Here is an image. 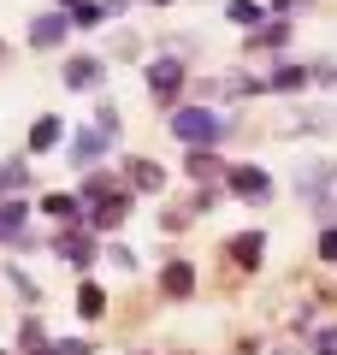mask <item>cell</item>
Wrapping results in <instances>:
<instances>
[{
  "label": "cell",
  "instance_id": "27",
  "mask_svg": "<svg viewBox=\"0 0 337 355\" xmlns=\"http://www.w3.org/2000/svg\"><path fill=\"white\" fill-rule=\"evenodd\" d=\"M320 254H325V261H337V231H325V237H320Z\"/></svg>",
  "mask_w": 337,
  "mask_h": 355
},
{
  "label": "cell",
  "instance_id": "5",
  "mask_svg": "<svg viewBox=\"0 0 337 355\" xmlns=\"http://www.w3.org/2000/svg\"><path fill=\"white\" fill-rule=\"evenodd\" d=\"M65 30H71V12H42L36 24H30V48H60Z\"/></svg>",
  "mask_w": 337,
  "mask_h": 355
},
{
  "label": "cell",
  "instance_id": "20",
  "mask_svg": "<svg viewBox=\"0 0 337 355\" xmlns=\"http://www.w3.org/2000/svg\"><path fill=\"white\" fill-rule=\"evenodd\" d=\"M42 207H48L53 219H77V214H83V202H77V196H48Z\"/></svg>",
  "mask_w": 337,
  "mask_h": 355
},
{
  "label": "cell",
  "instance_id": "26",
  "mask_svg": "<svg viewBox=\"0 0 337 355\" xmlns=\"http://www.w3.org/2000/svg\"><path fill=\"white\" fill-rule=\"evenodd\" d=\"M261 42H273V48H284V42H290V24H273V30H261Z\"/></svg>",
  "mask_w": 337,
  "mask_h": 355
},
{
  "label": "cell",
  "instance_id": "23",
  "mask_svg": "<svg viewBox=\"0 0 337 355\" xmlns=\"http://www.w3.org/2000/svg\"><path fill=\"white\" fill-rule=\"evenodd\" d=\"M95 130H101V137H119V107H101V119H95Z\"/></svg>",
  "mask_w": 337,
  "mask_h": 355
},
{
  "label": "cell",
  "instance_id": "1",
  "mask_svg": "<svg viewBox=\"0 0 337 355\" xmlns=\"http://www.w3.org/2000/svg\"><path fill=\"white\" fill-rule=\"evenodd\" d=\"M172 137L189 142V148H207V142L225 137V113H213V107H178L172 113Z\"/></svg>",
  "mask_w": 337,
  "mask_h": 355
},
{
  "label": "cell",
  "instance_id": "18",
  "mask_svg": "<svg viewBox=\"0 0 337 355\" xmlns=\"http://www.w3.org/2000/svg\"><path fill=\"white\" fill-rule=\"evenodd\" d=\"M266 83H273V89H302V83H308V65H278Z\"/></svg>",
  "mask_w": 337,
  "mask_h": 355
},
{
  "label": "cell",
  "instance_id": "9",
  "mask_svg": "<svg viewBox=\"0 0 337 355\" xmlns=\"http://www.w3.org/2000/svg\"><path fill=\"white\" fill-rule=\"evenodd\" d=\"M101 83V60H71L65 65V89H95Z\"/></svg>",
  "mask_w": 337,
  "mask_h": 355
},
{
  "label": "cell",
  "instance_id": "12",
  "mask_svg": "<svg viewBox=\"0 0 337 355\" xmlns=\"http://www.w3.org/2000/svg\"><path fill=\"white\" fill-rule=\"evenodd\" d=\"M225 18H231V24H243V30H254V24H261V0H231V6H225Z\"/></svg>",
  "mask_w": 337,
  "mask_h": 355
},
{
  "label": "cell",
  "instance_id": "24",
  "mask_svg": "<svg viewBox=\"0 0 337 355\" xmlns=\"http://www.w3.org/2000/svg\"><path fill=\"white\" fill-rule=\"evenodd\" d=\"M107 261H112V266H125V272H130V266H137V249H125V243H112V249H107Z\"/></svg>",
  "mask_w": 337,
  "mask_h": 355
},
{
  "label": "cell",
  "instance_id": "13",
  "mask_svg": "<svg viewBox=\"0 0 337 355\" xmlns=\"http://www.w3.org/2000/svg\"><path fill=\"white\" fill-rule=\"evenodd\" d=\"M24 184H30V160H6V166H0V196L24 190Z\"/></svg>",
  "mask_w": 337,
  "mask_h": 355
},
{
  "label": "cell",
  "instance_id": "14",
  "mask_svg": "<svg viewBox=\"0 0 337 355\" xmlns=\"http://www.w3.org/2000/svg\"><path fill=\"white\" fill-rule=\"evenodd\" d=\"M95 24H107V6H95V0H77V6H71V30H95Z\"/></svg>",
  "mask_w": 337,
  "mask_h": 355
},
{
  "label": "cell",
  "instance_id": "2",
  "mask_svg": "<svg viewBox=\"0 0 337 355\" xmlns=\"http://www.w3.org/2000/svg\"><path fill=\"white\" fill-rule=\"evenodd\" d=\"M148 89H154V101H160V107H172L178 89H184V65H178L172 53H160V60L148 65Z\"/></svg>",
  "mask_w": 337,
  "mask_h": 355
},
{
  "label": "cell",
  "instance_id": "25",
  "mask_svg": "<svg viewBox=\"0 0 337 355\" xmlns=\"http://www.w3.org/2000/svg\"><path fill=\"white\" fill-rule=\"evenodd\" d=\"M53 355H89V343L83 338H65V343H53Z\"/></svg>",
  "mask_w": 337,
  "mask_h": 355
},
{
  "label": "cell",
  "instance_id": "7",
  "mask_svg": "<svg viewBox=\"0 0 337 355\" xmlns=\"http://www.w3.org/2000/svg\"><path fill=\"white\" fill-rule=\"evenodd\" d=\"M125 207H130V196H119V190H112L101 207H89V225H95V231H112L119 219H125Z\"/></svg>",
  "mask_w": 337,
  "mask_h": 355
},
{
  "label": "cell",
  "instance_id": "15",
  "mask_svg": "<svg viewBox=\"0 0 337 355\" xmlns=\"http://www.w3.org/2000/svg\"><path fill=\"white\" fill-rule=\"evenodd\" d=\"M18 343H24V355H53V343H48V331H42L36 320H24V331H18Z\"/></svg>",
  "mask_w": 337,
  "mask_h": 355
},
{
  "label": "cell",
  "instance_id": "11",
  "mask_svg": "<svg viewBox=\"0 0 337 355\" xmlns=\"http://www.w3.org/2000/svg\"><path fill=\"white\" fill-rule=\"evenodd\" d=\"M166 296H189V291H196V272H189V266L184 261H172V266H166Z\"/></svg>",
  "mask_w": 337,
  "mask_h": 355
},
{
  "label": "cell",
  "instance_id": "16",
  "mask_svg": "<svg viewBox=\"0 0 337 355\" xmlns=\"http://www.w3.org/2000/svg\"><path fill=\"white\" fill-rule=\"evenodd\" d=\"M130 184H137V190H160V184H166V172H160L154 160H137V166H130Z\"/></svg>",
  "mask_w": 337,
  "mask_h": 355
},
{
  "label": "cell",
  "instance_id": "19",
  "mask_svg": "<svg viewBox=\"0 0 337 355\" xmlns=\"http://www.w3.org/2000/svg\"><path fill=\"white\" fill-rule=\"evenodd\" d=\"M101 308H107V296H101L95 284H83V291H77V314H83V320H95Z\"/></svg>",
  "mask_w": 337,
  "mask_h": 355
},
{
  "label": "cell",
  "instance_id": "28",
  "mask_svg": "<svg viewBox=\"0 0 337 355\" xmlns=\"http://www.w3.org/2000/svg\"><path fill=\"white\" fill-rule=\"evenodd\" d=\"M71 6H77V0H71Z\"/></svg>",
  "mask_w": 337,
  "mask_h": 355
},
{
  "label": "cell",
  "instance_id": "22",
  "mask_svg": "<svg viewBox=\"0 0 337 355\" xmlns=\"http://www.w3.org/2000/svg\"><path fill=\"white\" fill-rule=\"evenodd\" d=\"M189 172H196V178H213V172H219V160H213L207 148H196V154H189Z\"/></svg>",
  "mask_w": 337,
  "mask_h": 355
},
{
  "label": "cell",
  "instance_id": "8",
  "mask_svg": "<svg viewBox=\"0 0 337 355\" xmlns=\"http://www.w3.org/2000/svg\"><path fill=\"white\" fill-rule=\"evenodd\" d=\"M261 249H266L261 231H243V237H231V261H237V266H254V261H261Z\"/></svg>",
  "mask_w": 337,
  "mask_h": 355
},
{
  "label": "cell",
  "instance_id": "10",
  "mask_svg": "<svg viewBox=\"0 0 337 355\" xmlns=\"http://www.w3.org/2000/svg\"><path fill=\"white\" fill-rule=\"evenodd\" d=\"M24 219H30V202H0V237H24Z\"/></svg>",
  "mask_w": 337,
  "mask_h": 355
},
{
  "label": "cell",
  "instance_id": "4",
  "mask_svg": "<svg viewBox=\"0 0 337 355\" xmlns=\"http://www.w3.org/2000/svg\"><path fill=\"white\" fill-rule=\"evenodd\" d=\"M225 190H231V196H249V202H254V196L273 190V178H266L261 166H231V172H225Z\"/></svg>",
  "mask_w": 337,
  "mask_h": 355
},
{
  "label": "cell",
  "instance_id": "3",
  "mask_svg": "<svg viewBox=\"0 0 337 355\" xmlns=\"http://www.w3.org/2000/svg\"><path fill=\"white\" fill-rule=\"evenodd\" d=\"M107 142L112 137H101V130H77V137H71V166H77V172H95L101 154H107Z\"/></svg>",
  "mask_w": 337,
  "mask_h": 355
},
{
  "label": "cell",
  "instance_id": "21",
  "mask_svg": "<svg viewBox=\"0 0 337 355\" xmlns=\"http://www.w3.org/2000/svg\"><path fill=\"white\" fill-rule=\"evenodd\" d=\"M308 355H337V326H320V331H313Z\"/></svg>",
  "mask_w": 337,
  "mask_h": 355
},
{
  "label": "cell",
  "instance_id": "17",
  "mask_svg": "<svg viewBox=\"0 0 337 355\" xmlns=\"http://www.w3.org/2000/svg\"><path fill=\"white\" fill-rule=\"evenodd\" d=\"M53 142H60V119H36V125H30V148H53Z\"/></svg>",
  "mask_w": 337,
  "mask_h": 355
},
{
  "label": "cell",
  "instance_id": "6",
  "mask_svg": "<svg viewBox=\"0 0 337 355\" xmlns=\"http://www.w3.org/2000/svg\"><path fill=\"white\" fill-rule=\"evenodd\" d=\"M53 249H60V261H71V266H89V261L101 254L89 231H60V237H53Z\"/></svg>",
  "mask_w": 337,
  "mask_h": 355
}]
</instances>
